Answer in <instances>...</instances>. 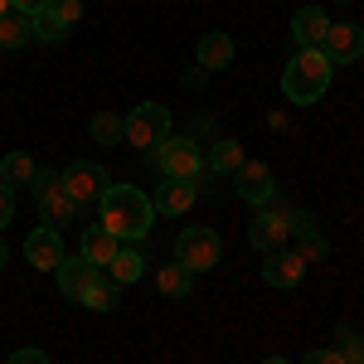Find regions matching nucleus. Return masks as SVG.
I'll return each mask as SVG.
<instances>
[{
    "mask_svg": "<svg viewBox=\"0 0 364 364\" xmlns=\"http://www.w3.org/2000/svg\"><path fill=\"white\" fill-rule=\"evenodd\" d=\"M262 364H291V360H282V355H272V360H262Z\"/></svg>",
    "mask_w": 364,
    "mask_h": 364,
    "instance_id": "obj_32",
    "label": "nucleus"
},
{
    "mask_svg": "<svg viewBox=\"0 0 364 364\" xmlns=\"http://www.w3.org/2000/svg\"><path fill=\"white\" fill-rule=\"evenodd\" d=\"M233 190H238V199H248L252 209L272 204V195H277V180H272V166H267V161H243V170L233 175Z\"/></svg>",
    "mask_w": 364,
    "mask_h": 364,
    "instance_id": "obj_9",
    "label": "nucleus"
},
{
    "mask_svg": "<svg viewBox=\"0 0 364 364\" xmlns=\"http://www.w3.org/2000/svg\"><path fill=\"white\" fill-rule=\"evenodd\" d=\"M156 287H161V296H190V291H195V272L180 267V262H166V267L156 272Z\"/></svg>",
    "mask_w": 364,
    "mask_h": 364,
    "instance_id": "obj_22",
    "label": "nucleus"
},
{
    "mask_svg": "<svg viewBox=\"0 0 364 364\" xmlns=\"http://www.w3.org/2000/svg\"><path fill=\"white\" fill-rule=\"evenodd\" d=\"M243 161H248V156H243V146L224 136V141H214V151L204 156V170H214V175H238Z\"/></svg>",
    "mask_w": 364,
    "mask_h": 364,
    "instance_id": "obj_18",
    "label": "nucleus"
},
{
    "mask_svg": "<svg viewBox=\"0 0 364 364\" xmlns=\"http://www.w3.org/2000/svg\"><path fill=\"white\" fill-rule=\"evenodd\" d=\"M151 161H156V170H161L166 180H190V185H199V175H204V151H199L195 136H175V132H170V136L151 151Z\"/></svg>",
    "mask_w": 364,
    "mask_h": 364,
    "instance_id": "obj_3",
    "label": "nucleus"
},
{
    "mask_svg": "<svg viewBox=\"0 0 364 364\" xmlns=\"http://www.w3.org/2000/svg\"><path fill=\"white\" fill-rule=\"evenodd\" d=\"M170 136V112L161 102H141L127 117V146H141V151H156L161 141Z\"/></svg>",
    "mask_w": 364,
    "mask_h": 364,
    "instance_id": "obj_7",
    "label": "nucleus"
},
{
    "mask_svg": "<svg viewBox=\"0 0 364 364\" xmlns=\"http://www.w3.org/2000/svg\"><path fill=\"white\" fill-rule=\"evenodd\" d=\"M5 257H10V252H5V238H0V267H5Z\"/></svg>",
    "mask_w": 364,
    "mask_h": 364,
    "instance_id": "obj_33",
    "label": "nucleus"
},
{
    "mask_svg": "<svg viewBox=\"0 0 364 364\" xmlns=\"http://www.w3.org/2000/svg\"><path fill=\"white\" fill-rule=\"evenodd\" d=\"M175 262L190 267V272H209V267L224 262V238H219L214 228H204V224L180 228V238H175Z\"/></svg>",
    "mask_w": 364,
    "mask_h": 364,
    "instance_id": "obj_5",
    "label": "nucleus"
},
{
    "mask_svg": "<svg viewBox=\"0 0 364 364\" xmlns=\"http://www.w3.org/2000/svg\"><path fill=\"white\" fill-rule=\"evenodd\" d=\"M326 10H316V5H301L296 15H291V39H296V49H321V39H326Z\"/></svg>",
    "mask_w": 364,
    "mask_h": 364,
    "instance_id": "obj_14",
    "label": "nucleus"
},
{
    "mask_svg": "<svg viewBox=\"0 0 364 364\" xmlns=\"http://www.w3.org/2000/svg\"><path fill=\"white\" fill-rule=\"evenodd\" d=\"M29 20H34V39H39V44H63V39H68V25L54 15V5H44V10L29 15Z\"/></svg>",
    "mask_w": 364,
    "mask_h": 364,
    "instance_id": "obj_24",
    "label": "nucleus"
},
{
    "mask_svg": "<svg viewBox=\"0 0 364 364\" xmlns=\"http://www.w3.org/2000/svg\"><path fill=\"white\" fill-rule=\"evenodd\" d=\"M0 15H10V0H0Z\"/></svg>",
    "mask_w": 364,
    "mask_h": 364,
    "instance_id": "obj_34",
    "label": "nucleus"
},
{
    "mask_svg": "<svg viewBox=\"0 0 364 364\" xmlns=\"http://www.w3.org/2000/svg\"><path fill=\"white\" fill-rule=\"evenodd\" d=\"M301 364H345V355H340V350H311Z\"/></svg>",
    "mask_w": 364,
    "mask_h": 364,
    "instance_id": "obj_30",
    "label": "nucleus"
},
{
    "mask_svg": "<svg viewBox=\"0 0 364 364\" xmlns=\"http://www.w3.org/2000/svg\"><path fill=\"white\" fill-rule=\"evenodd\" d=\"M195 54H199V68H204V73H219V68L233 63V39L214 29V34H204V39H199Z\"/></svg>",
    "mask_w": 364,
    "mask_h": 364,
    "instance_id": "obj_17",
    "label": "nucleus"
},
{
    "mask_svg": "<svg viewBox=\"0 0 364 364\" xmlns=\"http://www.w3.org/2000/svg\"><path fill=\"white\" fill-rule=\"evenodd\" d=\"M25 44H34V20L20 10L0 15V49H25Z\"/></svg>",
    "mask_w": 364,
    "mask_h": 364,
    "instance_id": "obj_20",
    "label": "nucleus"
},
{
    "mask_svg": "<svg viewBox=\"0 0 364 364\" xmlns=\"http://www.w3.org/2000/svg\"><path fill=\"white\" fill-rule=\"evenodd\" d=\"M5 364H49V355H44V350H34V345H25V350H15Z\"/></svg>",
    "mask_w": 364,
    "mask_h": 364,
    "instance_id": "obj_29",
    "label": "nucleus"
},
{
    "mask_svg": "<svg viewBox=\"0 0 364 364\" xmlns=\"http://www.w3.org/2000/svg\"><path fill=\"white\" fill-rule=\"evenodd\" d=\"M97 277H102V267H97V262H87L83 252H78V257H63V262H58V291H63L68 301H83L87 287H92Z\"/></svg>",
    "mask_w": 364,
    "mask_h": 364,
    "instance_id": "obj_12",
    "label": "nucleus"
},
{
    "mask_svg": "<svg viewBox=\"0 0 364 364\" xmlns=\"http://www.w3.org/2000/svg\"><path fill=\"white\" fill-rule=\"evenodd\" d=\"M117 248H122V238H112L102 224H92L83 233V257H87V262H97V267H107V262L117 257Z\"/></svg>",
    "mask_w": 364,
    "mask_h": 364,
    "instance_id": "obj_19",
    "label": "nucleus"
},
{
    "mask_svg": "<svg viewBox=\"0 0 364 364\" xmlns=\"http://www.w3.org/2000/svg\"><path fill=\"white\" fill-rule=\"evenodd\" d=\"M331 73H336V63L321 54V49H296L291 63L282 68V92H287V102L311 107V102L331 87Z\"/></svg>",
    "mask_w": 364,
    "mask_h": 364,
    "instance_id": "obj_2",
    "label": "nucleus"
},
{
    "mask_svg": "<svg viewBox=\"0 0 364 364\" xmlns=\"http://www.w3.org/2000/svg\"><path fill=\"white\" fill-rule=\"evenodd\" d=\"M25 257L39 267V272H58V262L68 257V252H63V238H58V228H49V224L34 228V233L25 238Z\"/></svg>",
    "mask_w": 364,
    "mask_h": 364,
    "instance_id": "obj_13",
    "label": "nucleus"
},
{
    "mask_svg": "<svg viewBox=\"0 0 364 364\" xmlns=\"http://www.w3.org/2000/svg\"><path fill=\"white\" fill-rule=\"evenodd\" d=\"M78 306H87V311H117V282L102 272V277L87 287V296L78 301Z\"/></svg>",
    "mask_w": 364,
    "mask_h": 364,
    "instance_id": "obj_25",
    "label": "nucleus"
},
{
    "mask_svg": "<svg viewBox=\"0 0 364 364\" xmlns=\"http://www.w3.org/2000/svg\"><path fill=\"white\" fill-rule=\"evenodd\" d=\"M321 54L331 58V63H355V58H364V29L360 25H331L326 29V39H321Z\"/></svg>",
    "mask_w": 364,
    "mask_h": 364,
    "instance_id": "obj_11",
    "label": "nucleus"
},
{
    "mask_svg": "<svg viewBox=\"0 0 364 364\" xmlns=\"http://www.w3.org/2000/svg\"><path fill=\"white\" fill-rule=\"evenodd\" d=\"M49 5H54V15H58V20H63L68 29L83 20V0H49Z\"/></svg>",
    "mask_w": 364,
    "mask_h": 364,
    "instance_id": "obj_27",
    "label": "nucleus"
},
{
    "mask_svg": "<svg viewBox=\"0 0 364 364\" xmlns=\"http://www.w3.org/2000/svg\"><path fill=\"white\" fill-rule=\"evenodd\" d=\"M102 272H107V277H112L117 287H132V282L146 277V257H141V252L132 248V243H122V248H117V257L107 262V267H102Z\"/></svg>",
    "mask_w": 364,
    "mask_h": 364,
    "instance_id": "obj_16",
    "label": "nucleus"
},
{
    "mask_svg": "<svg viewBox=\"0 0 364 364\" xmlns=\"http://www.w3.org/2000/svg\"><path fill=\"white\" fill-rule=\"evenodd\" d=\"M301 277H306V257H301L296 248H272L267 252V262H262V282H267V287L291 291Z\"/></svg>",
    "mask_w": 364,
    "mask_h": 364,
    "instance_id": "obj_10",
    "label": "nucleus"
},
{
    "mask_svg": "<svg viewBox=\"0 0 364 364\" xmlns=\"http://www.w3.org/2000/svg\"><path fill=\"white\" fill-rule=\"evenodd\" d=\"M49 0H10V10H20V15H39Z\"/></svg>",
    "mask_w": 364,
    "mask_h": 364,
    "instance_id": "obj_31",
    "label": "nucleus"
},
{
    "mask_svg": "<svg viewBox=\"0 0 364 364\" xmlns=\"http://www.w3.org/2000/svg\"><path fill=\"white\" fill-rule=\"evenodd\" d=\"M97 224L107 228L112 238H122V243H136V238H146L151 233V219H156V209H151V195L146 190H136V185H112L107 195H102V204H97Z\"/></svg>",
    "mask_w": 364,
    "mask_h": 364,
    "instance_id": "obj_1",
    "label": "nucleus"
},
{
    "mask_svg": "<svg viewBox=\"0 0 364 364\" xmlns=\"http://www.w3.org/2000/svg\"><path fill=\"white\" fill-rule=\"evenodd\" d=\"M336 340H340V355H345V364H364V336H355L350 326H340Z\"/></svg>",
    "mask_w": 364,
    "mask_h": 364,
    "instance_id": "obj_26",
    "label": "nucleus"
},
{
    "mask_svg": "<svg viewBox=\"0 0 364 364\" xmlns=\"http://www.w3.org/2000/svg\"><path fill=\"white\" fill-rule=\"evenodd\" d=\"M10 219H15V190H10V185L0 180V228L10 224Z\"/></svg>",
    "mask_w": 364,
    "mask_h": 364,
    "instance_id": "obj_28",
    "label": "nucleus"
},
{
    "mask_svg": "<svg viewBox=\"0 0 364 364\" xmlns=\"http://www.w3.org/2000/svg\"><path fill=\"white\" fill-rule=\"evenodd\" d=\"M190 204H195V185L190 180H166V185H156V199H151V209L156 214H170V219L185 214Z\"/></svg>",
    "mask_w": 364,
    "mask_h": 364,
    "instance_id": "obj_15",
    "label": "nucleus"
},
{
    "mask_svg": "<svg viewBox=\"0 0 364 364\" xmlns=\"http://www.w3.org/2000/svg\"><path fill=\"white\" fill-rule=\"evenodd\" d=\"M34 175H39V166H34V156H25V151H10V156L0 161V180H5L10 190L34 185Z\"/></svg>",
    "mask_w": 364,
    "mask_h": 364,
    "instance_id": "obj_21",
    "label": "nucleus"
},
{
    "mask_svg": "<svg viewBox=\"0 0 364 364\" xmlns=\"http://www.w3.org/2000/svg\"><path fill=\"white\" fill-rule=\"evenodd\" d=\"M29 190H34V204H39V224L63 228V224L78 219V204L68 199V190H63V170H39Z\"/></svg>",
    "mask_w": 364,
    "mask_h": 364,
    "instance_id": "obj_4",
    "label": "nucleus"
},
{
    "mask_svg": "<svg viewBox=\"0 0 364 364\" xmlns=\"http://www.w3.org/2000/svg\"><path fill=\"white\" fill-rule=\"evenodd\" d=\"M87 132H92V141H97V146H117V141H127V117L97 112L92 122H87Z\"/></svg>",
    "mask_w": 364,
    "mask_h": 364,
    "instance_id": "obj_23",
    "label": "nucleus"
},
{
    "mask_svg": "<svg viewBox=\"0 0 364 364\" xmlns=\"http://www.w3.org/2000/svg\"><path fill=\"white\" fill-rule=\"evenodd\" d=\"M287 238H291V219H287V209L262 204V209L252 214V224H248V243L257 252H272V248H287Z\"/></svg>",
    "mask_w": 364,
    "mask_h": 364,
    "instance_id": "obj_8",
    "label": "nucleus"
},
{
    "mask_svg": "<svg viewBox=\"0 0 364 364\" xmlns=\"http://www.w3.org/2000/svg\"><path fill=\"white\" fill-rule=\"evenodd\" d=\"M63 190H68V199L78 209H92V204H102V195L112 190V175H107V166H97V161H73V166L63 170Z\"/></svg>",
    "mask_w": 364,
    "mask_h": 364,
    "instance_id": "obj_6",
    "label": "nucleus"
}]
</instances>
